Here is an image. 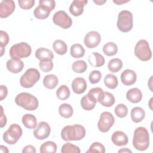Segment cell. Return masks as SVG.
<instances>
[{"instance_id":"obj_36","label":"cell","mask_w":153,"mask_h":153,"mask_svg":"<svg viewBox=\"0 0 153 153\" xmlns=\"http://www.w3.org/2000/svg\"><path fill=\"white\" fill-rule=\"evenodd\" d=\"M74 72L78 74L84 72L87 69V65L84 60H77L73 63L72 66Z\"/></svg>"},{"instance_id":"obj_20","label":"cell","mask_w":153,"mask_h":153,"mask_svg":"<svg viewBox=\"0 0 153 153\" xmlns=\"http://www.w3.org/2000/svg\"><path fill=\"white\" fill-rule=\"evenodd\" d=\"M115 101L113 94L108 91H103L97 99V102L105 107L112 106L115 103Z\"/></svg>"},{"instance_id":"obj_3","label":"cell","mask_w":153,"mask_h":153,"mask_svg":"<svg viewBox=\"0 0 153 153\" xmlns=\"http://www.w3.org/2000/svg\"><path fill=\"white\" fill-rule=\"evenodd\" d=\"M16 103L27 111H34L39 105V102L37 98L26 92H23L17 94L15 98Z\"/></svg>"},{"instance_id":"obj_12","label":"cell","mask_w":153,"mask_h":153,"mask_svg":"<svg viewBox=\"0 0 153 153\" xmlns=\"http://www.w3.org/2000/svg\"><path fill=\"white\" fill-rule=\"evenodd\" d=\"M101 36L99 32L96 31H90L88 32L84 37V42L88 48H94L100 42Z\"/></svg>"},{"instance_id":"obj_7","label":"cell","mask_w":153,"mask_h":153,"mask_svg":"<svg viewBox=\"0 0 153 153\" xmlns=\"http://www.w3.org/2000/svg\"><path fill=\"white\" fill-rule=\"evenodd\" d=\"M22 128L17 124H12L3 134L4 141L9 145L15 144L22 135Z\"/></svg>"},{"instance_id":"obj_37","label":"cell","mask_w":153,"mask_h":153,"mask_svg":"<svg viewBox=\"0 0 153 153\" xmlns=\"http://www.w3.org/2000/svg\"><path fill=\"white\" fill-rule=\"evenodd\" d=\"M9 42V36L7 33L4 30L0 31V49L1 56H2L5 51V47L7 45Z\"/></svg>"},{"instance_id":"obj_31","label":"cell","mask_w":153,"mask_h":153,"mask_svg":"<svg viewBox=\"0 0 153 153\" xmlns=\"http://www.w3.org/2000/svg\"><path fill=\"white\" fill-rule=\"evenodd\" d=\"M123 68V62L118 58H115L110 60L108 65V68L110 72L113 73L118 72Z\"/></svg>"},{"instance_id":"obj_51","label":"cell","mask_w":153,"mask_h":153,"mask_svg":"<svg viewBox=\"0 0 153 153\" xmlns=\"http://www.w3.org/2000/svg\"><path fill=\"white\" fill-rule=\"evenodd\" d=\"M0 149H1V152H8V149H7V148L5 146H5H3V145H1V146H0Z\"/></svg>"},{"instance_id":"obj_33","label":"cell","mask_w":153,"mask_h":153,"mask_svg":"<svg viewBox=\"0 0 153 153\" xmlns=\"http://www.w3.org/2000/svg\"><path fill=\"white\" fill-rule=\"evenodd\" d=\"M57 151V145L55 142L47 141L42 143L40 146L41 153H54Z\"/></svg>"},{"instance_id":"obj_11","label":"cell","mask_w":153,"mask_h":153,"mask_svg":"<svg viewBox=\"0 0 153 153\" xmlns=\"http://www.w3.org/2000/svg\"><path fill=\"white\" fill-rule=\"evenodd\" d=\"M51 132L50 125L45 121H41L37 124L36 127L33 130L35 137L39 140H43L47 138Z\"/></svg>"},{"instance_id":"obj_40","label":"cell","mask_w":153,"mask_h":153,"mask_svg":"<svg viewBox=\"0 0 153 153\" xmlns=\"http://www.w3.org/2000/svg\"><path fill=\"white\" fill-rule=\"evenodd\" d=\"M105 152V146L100 142H93L90 146L88 150L86 151V152H100L104 153Z\"/></svg>"},{"instance_id":"obj_21","label":"cell","mask_w":153,"mask_h":153,"mask_svg":"<svg viewBox=\"0 0 153 153\" xmlns=\"http://www.w3.org/2000/svg\"><path fill=\"white\" fill-rule=\"evenodd\" d=\"M126 98L129 102L133 103H138L142 98V91L137 88H132L127 91L126 93Z\"/></svg>"},{"instance_id":"obj_10","label":"cell","mask_w":153,"mask_h":153,"mask_svg":"<svg viewBox=\"0 0 153 153\" xmlns=\"http://www.w3.org/2000/svg\"><path fill=\"white\" fill-rule=\"evenodd\" d=\"M53 22L56 25L63 29H68L72 25V19L63 10H60L54 13L53 17Z\"/></svg>"},{"instance_id":"obj_9","label":"cell","mask_w":153,"mask_h":153,"mask_svg":"<svg viewBox=\"0 0 153 153\" xmlns=\"http://www.w3.org/2000/svg\"><path fill=\"white\" fill-rule=\"evenodd\" d=\"M114 122V117L111 112L107 111L103 112L100 114L99 120L97 123L98 129L102 133H106L112 127Z\"/></svg>"},{"instance_id":"obj_1","label":"cell","mask_w":153,"mask_h":153,"mask_svg":"<svg viewBox=\"0 0 153 153\" xmlns=\"http://www.w3.org/2000/svg\"><path fill=\"white\" fill-rule=\"evenodd\" d=\"M85 135V129L80 124L66 126L61 131V137L65 141L80 140Z\"/></svg>"},{"instance_id":"obj_42","label":"cell","mask_w":153,"mask_h":153,"mask_svg":"<svg viewBox=\"0 0 153 153\" xmlns=\"http://www.w3.org/2000/svg\"><path fill=\"white\" fill-rule=\"evenodd\" d=\"M101 77V72L98 70H94L90 72L88 76V79L91 84H96L100 81Z\"/></svg>"},{"instance_id":"obj_34","label":"cell","mask_w":153,"mask_h":153,"mask_svg":"<svg viewBox=\"0 0 153 153\" xmlns=\"http://www.w3.org/2000/svg\"><path fill=\"white\" fill-rule=\"evenodd\" d=\"M103 51L108 56H112L117 54L118 51L117 45L113 42L106 43L103 47Z\"/></svg>"},{"instance_id":"obj_43","label":"cell","mask_w":153,"mask_h":153,"mask_svg":"<svg viewBox=\"0 0 153 153\" xmlns=\"http://www.w3.org/2000/svg\"><path fill=\"white\" fill-rule=\"evenodd\" d=\"M18 3L22 9L29 10L34 5L35 0H19Z\"/></svg>"},{"instance_id":"obj_29","label":"cell","mask_w":153,"mask_h":153,"mask_svg":"<svg viewBox=\"0 0 153 153\" xmlns=\"http://www.w3.org/2000/svg\"><path fill=\"white\" fill-rule=\"evenodd\" d=\"M59 112L62 117L68 118L72 116L74 110L71 105L68 103H63L59 107Z\"/></svg>"},{"instance_id":"obj_46","label":"cell","mask_w":153,"mask_h":153,"mask_svg":"<svg viewBox=\"0 0 153 153\" xmlns=\"http://www.w3.org/2000/svg\"><path fill=\"white\" fill-rule=\"evenodd\" d=\"M1 118H0V127L1 128L4 127L7 123V117L4 114V110L2 106H1Z\"/></svg>"},{"instance_id":"obj_24","label":"cell","mask_w":153,"mask_h":153,"mask_svg":"<svg viewBox=\"0 0 153 153\" xmlns=\"http://www.w3.org/2000/svg\"><path fill=\"white\" fill-rule=\"evenodd\" d=\"M130 115L132 121L136 123H138L141 122L144 119L145 112L143 108L136 106L131 109Z\"/></svg>"},{"instance_id":"obj_19","label":"cell","mask_w":153,"mask_h":153,"mask_svg":"<svg viewBox=\"0 0 153 153\" xmlns=\"http://www.w3.org/2000/svg\"><path fill=\"white\" fill-rule=\"evenodd\" d=\"M111 140L114 145L118 146L126 145L128 141L127 134L122 131H116L113 133Z\"/></svg>"},{"instance_id":"obj_17","label":"cell","mask_w":153,"mask_h":153,"mask_svg":"<svg viewBox=\"0 0 153 153\" xmlns=\"http://www.w3.org/2000/svg\"><path fill=\"white\" fill-rule=\"evenodd\" d=\"M137 76L136 72L131 69H126L121 74V81L125 85H131L135 83Z\"/></svg>"},{"instance_id":"obj_15","label":"cell","mask_w":153,"mask_h":153,"mask_svg":"<svg viewBox=\"0 0 153 153\" xmlns=\"http://www.w3.org/2000/svg\"><path fill=\"white\" fill-rule=\"evenodd\" d=\"M87 0H74L69 7V12L74 16H79L84 11V7L87 4Z\"/></svg>"},{"instance_id":"obj_44","label":"cell","mask_w":153,"mask_h":153,"mask_svg":"<svg viewBox=\"0 0 153 153\" xmlns=\"http://www.w3.org/2000/svg\"><path fill=\"white\" fill-rule=\"evenodd\" d=\"M39 4L45 7L50 12L54 10L56 6V2L54 0H40Z\"/></svg>"},{"instance_id":"obj_27","label":"cell","mask_w":153,"mask_h":153,"mask_svg":"<svg viewBox=\"0 0 153 153\" xmlns=\"http://www.w3.org/2000/svg\"><path fill=\"white\" fill-rule=\"evenodd\" d=\"M53 48L54 51L59 55H64L68 51L66 44L61 39L56 40L53 44Z\"/></svg>"},{"instance_id":"obj_48","label":"cell","mask_w":153,"mask_h":153,"mask_svg":"<svg viewBox=\"0 0 153 153\" xmlns=\"http://www.w3.org/2000/svg\"><path fill=\"white\" fill-rule=\"evenodd\" d=\"M128 2H129V1H124V0H114L113 1V2L117 5H121L123 4H124Z\"/></svg>"},{"instance_id":"obj_4","label":"cell","mask_w":153,"mask_h":153,"mask_svg":"<svg viewBox=\"0 0 153 153\" xmlns=\"http://www.w3.org/2000/svg\"><path fill=\"white\" fill-rule=\"evenodd\" d=\"M40 73L35 68H29L22 75L20 79V84L22 87L31 88L40 79Z\"/></svg>"},{"instance_id":"obj_25","label":"cell","mask_w":153,"mask_h":153,"mask_svg":"<svg viewBox=\"0 0 153 153\" xmlns=\"http://www.w3.org/2000/svg\"><path fill=\"white\" fill-rule=\"evenodd\" d=\"M59 83V79L57 76L53 74L45 75L43 79V84L48 89L54 88Z\"/></svg>"},{"instance_id":"obj_49","label":"cell","mask_w":153,"mask_h":153,"mask_svg":"<svg viewBox=\"0 0 153 153\" xmlns=\"http://www.w3.org/2000/svg\"><path fill=\"white\" fill-rule=\"evenodd\" d=\"M93 2H94L96 4L98 5H103L104 3H105V2H106V0H96V1L94 0Z\"/></svg>"},{"instance_id":"obj_14","label":"cell","mask_w":153,"mask_h":153,"mask_svg":"<svg viewBox=\"0 0 153 153\" xmlns=\"http://www.w3.org/2000/svg\"><path fill=\"white\" fill-rule=\"evenodd\" d=\"M6 66L10 72L18 74L23 70L24 68V63L20 59L11 58L7 62Z\"/></svg>"},{"instance_id":"obj_2","label":"cell","mask_w":153,"mask_h":153,"mask_svg":"<svg viewBox=\"0 0 153 153\" xmlns=\"http://www.w3.org/2000/svg\"><path fill=\"white\" fill-rule=\"evenodd\" d=\"M133 146L138 151H145L149 145V136L146 128L143 127L136 128L134 131Z\"/></svg>"},{"instance_id":"obj_26","label":"cell","mask_w":153,"mask_h":153,"mask_svg":"<svg viewBox=\"0 0 153 153\" xmlns=\"http://www.w3.org/2000/svg\"><path fill=\"white\" fill-rule=\"evenodd\" d=\"M22 123L27 128H34L37 126V120L36 117L30 114H26L22 117Z\"/></svg>"},{"instance_id":"obj_23","label":"cell","mask_w":153,"mask_h":153,"mask_svg":"<svg viewBox=\"0 0 153 153\" xmlns=\"http://www.w3.org/2000/svg\"><path fill=\"white\" fill-rule=\"evenodd\" d=\"M35 57L40 61L46 60H52V59L54 58V54L50 50L46 48L41 47L36 50Z\"/></svg>"},{"instance_id":"obj_50","label":"cell","mask_w":153,"mask_h":153,"mask_svg":"<svg viewBox=\"0 0 153 153\" xmlns=\"http://www.w3.org/2000/svg\"><path fill=\"white\" fill-rule=\"evenodd\" d=\"M118 152H131V151L128 149L127 148H122L118 151Z\"/></svg>"},{"instance_id":"obj_13","label":"cell","mask_w":153,"mask_h":153,"mask_svg":"<svg viewBox=\"0 0 153 153\" xmlns=\"http://www.w3.org/2000/svg\"><path fill=\"white\" fill-rule=\"evenodd\" d=\"M16 8L15 3L12 0L2 1L0 4V17L6 18L10 16Z\"/></svg>"},{"instance_id":"obj_22","label":"cell","mask_w":153,"mask_h":153,"mask_svg":"<svg viewBox=\"0 0 153 153\" xmlns=\"http://www.w3.org/2000/svg\"><path fill=\"white\" fill-rule=\"evenodd\" d=\"M88 61L93 67H101L105 64V58L97 52H93L88 56Z\"/></svg>"},{"instance_id":"obj_38","label":"cell","mask_w":153,"mask_h":153,"mask_svg":"<svg viewBox=\"0 0 153 153\" xmlns=\"http://www.w3.org/2000/svg\"><path fill=\"white\" fill-rule=\"evenodd\" d=\"M81 152L78 146L69 142L65 143L61 149L62 153H79Z\"/></svg>"},{"instance_id":"obj_32","label":"cell","mask_w":153,"mask_h":153,"mask_svg":"<svg viewBox=\"0 0 153 153\" xmlns=\"http://www.w3.org/2000/svg\"><path fill=\"white\" fill-rule=\"evenodd\" d=\"M105 85L109 88L114 89L118 85V79L117 77L111 74H107L103 79Z\"/></svg>"},{"instance_id":"obj_8","label":"cell","mask_w":153,"mask_h":153,"mask_svg":"<svg viewBox=\"0 0 153 153\" xmlns=\"http://www.w3.org/2000/svg\"><path fill=\"white\" fill-rule=\"evenodd\" d=\"M134 54L141 61L146 62L151 59L152 52L148 42L145 39H140L134 47Z\"/></svg>"},{"instance_id":"obj_5","label":"cell","mask_w":153,"mask_h":153,"mask_svg":"<svg viewBox=\"0 0 153 153\" xmlns=\"http://www.w3.org/2000/svg\"><path fill=\"white\" fill-rule=\"evenodd\" d=\"M118 29L123 32H128L133 27V14L128 10H123L118 14L117 23Z\"/></svg>"},{"instance_id":"obj_30","label":"cell","mask_w":153,"mask_h":153,"mask_svg":"<svg viewBox=\"0 0 153 153\" xmlns=\"http://www.w3.org/2000/svg\"><path fill=\"white\" fill-rule=\"evenodd\" d=\"M50 11L41 5H39L34 10V16L38 19L44 20L47 19L50 15Z\"/></svg>"},{"instance_id":"obj_28","label":"cell","mask_w":153,"mask_h":153,"mask_svg":"<svg viewBox=\"0 0 153 153\" xmlns=\"http://www.w3.org/2000/svg\"><path fill=\"white\" fill-rule=\"evenodd\" d=\"M70 54L72 57L79 59L84 56L85 54V50L81 44H75L71 47Z\"/></svg>"},{"instance_id":"obj_47","label":"cell","mask_w":153,"mask_h":153,"mask_svg":"<svg viewBox=\"0 0 153 153\" xmlns=\"http://www.w3.org/2000/svg\"><path fill=\"white\" fill-rule=\"evenodd\" d=\"M23 153H26V152H32V153H35L36 152V149L35 148L31 145H28L25 146L22 150Z\"/></svg>"},{"instance_id":"obj_18","label":"cell","mask_w":153,"mask_h":153,"mask_svg":"<svg viewBox=\"0 0 153 153\" xmlns=\"http://www.w3.org/2000/svg\"><path fill=\"white\" fill-rule=\"evenodd\" d=\"M87 85L84 78L81 77H77L74 79L72 82V88L73 91L78 94L84 93L87 89Z\"/></svg>"},{"instance_id":"obj_41","label":"cell","mask_w":153,"mask_h":153,"mask_svg":"<svg viewBox=\"0 0 153 153\" xmlns=\"http://www.w3.org/2000/svg\"><path fill=\"white\" fill-rule=\"evenodd\" d=\"M41 70L44 72L51 71L53 68V63L51 60H41L39 63Z\"/></svg>"},{"instance_id":"obj_35","label":"cell","mask_w":153,"mask_h":153,"mask_svg":"<svg viewBox=\"0 0 153 153\" xmlns=\"http://www.w3.org/2000/svg\"><path fill=\"white\" fill-rule=\"evenodd\" d=\"M57 97L60 100H66L70 96V91L69 88L65 85H62L56 91Z\"/></svg>"},{"instance_id":"obj_39","label":"cell","mask_w":153,"mask_h":153,"mask_svg":"<svg viewBox=\"0 0 153 153\" xmlns=\"http://www.w3.org/2000/svg\"><path fill=\"white\" fill-rule=\"evenodd\" d=\"M114 112L116 115L119 118L126 117L128 113V109L126 105L123 103H120L117 105L114 109Z\"/></svg>"},{"instance_id":"obj_6","label":"cell","mask_w":153,"mask_h":153,"mask_svg":"<svg viewBox=\"0 0 153 153\" xmlns=\"http://www.w3.org/2000/svg\"><path fill=\"white\" fill-rule=\"evenodd\" d=\"M31 47L25 42L14 44L10 49L11 57L20 59L29 57L31 54Z\"/></svg>"},{"instance_id":"obj_16","label":"cell","mask_w":153,"mask_h":153,"mask_svg":"<svg viewBox=\"0 0 153 153\" xmlns=\"http://www.w3.org/2000/svg\"><path fill=\"white\" fill-rule=\"evenodd\" d=\"M97 100L96 98L90 93H88L87 94L84 96L81 100V106L83 109L85 111H91L96 106Z\"/></svg>"},{"instance_id":"obj_45","label":"cell","mask_w":153,"mask_h":153,"mask_svg":"<svg viewBox=\"0 0 153 153\" xmlns=\"http://www.w3.org/2000/svg\"><path fill=\"white\" fill-rule=\"evenodd\" d=\"M8 94V89L4 85H0V100L5 99Z\"/></svg>"}]
</instances>
